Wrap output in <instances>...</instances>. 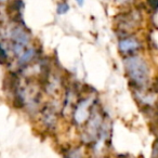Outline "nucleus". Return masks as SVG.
<instances>
[{"label": "nucleus", "instance_id": "obj_1", "mask_svg": "<svg viewBox=\"0 0 158 158\" xmlns=\"http://www.w3.org/2000/svg\"><path fill=\"white\" fill-rule=\"evenodd\" d=\"M125 66L133 87L138 89L144 88L149 79V70L146 62L140 56H130L126 59Z\"/></svg>", "mask_w": 158, "mask_h": 158}, {"label": "nucleus", "instance_id": "obj_2", "mask_svg": "<svg viewBox=\"0 0 158 158\" xmlns=\"http://www.w3.org/2000/svg\"><path fill=\"white\" fill-rule=\"evenodd\" d=\"M91 99L82 100L78 103L76 110H74V121L76 125H82L89 119L91 115Z\"/></svg>", "mask_w": 158, "mask_h": 158}, {"label": "nucleus", "instance_id": "obj_3", "mask_svg": "<svg viewBox=\"0 0 158 158\" xmlns=\"http://www.w3.org/2000/svg\"><path fill=\"white\" fill-rule=\"evenodd\" d=\"M140 48V42L133 37H127L123 38L119 42V50L123 53H130L134 52L135 50Z\"/></svg>", "mask_w": 158, "mask_h": 158}, {"label": "nucleus", "instance_id": "obj_4", "mask_svg": "<svg viewBox=\"0 0 158 158\" xmlns=\"http://www.w3.org/2000/svg\"><path fill=\"white\" fill-rule=\"evenodd\" d=\"M42 120L47 128H54L56 125V114L54 110L50 107H46L42 112Z\"/></svg>", "mask_w": 158, "mask_h": 158}, {"label": "nucleus", "instance_id": "obj_5", "mask_svg": "<svg viewBox=\"0 0 158 158\" xmlns=\"http://www.w3.org/2000/svg\"><path fill=\"white\" fill-rule=\"evenodd\" d=\"M63 158H86L81 147H72L64 153Z\"/></svg>", "mask_w": 158, "mask_h": 158}, {"label": "nucleus", "instance_id": "obj_6", "mask_svg": "<svg viewBox=\"0 0 158 158\" xmlns=\"http://www.w3.org/2000/svg\"><path fill=\"white\" fill-rule=\"evenodd\" d=\"M68 10H69V6L65 1L59 3V6H57V13L59 14H65L66 12H68Z\"/></svg>", "mask_w": 158, "mask_h": 158}, {"label": "nucleus", "instance_id": "obj_7", "mask_svg": "<svg viewBox=\"0 0 158 158\" xmlns=\"http://www.w3.org/2000/svg\"><path fill=\"white\" fill-rule=\"evenodd\" d=\"M7 61H8V53L6 51L3 44H0V62L1 63H6Z\"/></svg>", "mask_w": 158, "mask_h": 158}, {"label": "nucleus", "instance_id": "obj_8", "mask_svg": "<svg viewBox=\"0 0 158 158\" xmlns=\"http://www.w3.org/2000/svg\"><path fill=\"white\" fill-rule=\"evenodd\" d=\"M148 5L151 6V8L153 10H157L158 9V0H147Z\"/></svg>", "mask_w": 158, "mask_h": 158}, {"label": "nucleus", "instance_id": "obj_9", "mask_svg": "<svg viewBox=\"0 0 158 158\" xmlns=\"http://www.w3.org/2000/svg\"><path fill=\"white\" fill-rule=\"evenodd\" d=\"M76 2L78 3L79 6H82V5H84V2H85V0H76Z\"/></svg>", "mask_w": 158, "mask_h": 158}, {"label": "nucleus", "instance_id": "obj_10", "mask_svg": "<svg viewBox=\"0 0 158 158\" xmlns=\"http://www.w3.org/2000/svg\"><path fill=\"white\" fill-rule=\"evenodd\" d=\"M157 158H158V157H157Z\"/></svg>", "mask_w": 158, "mask_h": 158}]
</instances>
